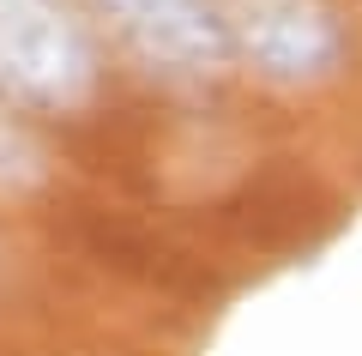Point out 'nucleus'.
<instances>
[{
  "label": "nucleus",
  "mask_w": 362,
  "mask_h": 356,
  "mask_svg": "<svg viewBox=\"0 0 362 356\" xmlns=\"http://www.w3.org/2000/svg\"><path fill=\"white\" fill-rule=\"evenodd\" d=\"M97 85L90 37L61 0H0V97L78 109Z\"/></svg>",
  "instance_id": "obj_1"
},
{
  "label": "nucleus",
  "mask_w": 362,
  "mask_h": 356,
  "mask_svg": "<svg viewBox=\"0 0 362 356\" xmlns=\"http://www.w3.org/2000/svg\"><path fill=\"white\" fill-rule=\"evenodd\" d=\"M230 54H242L266 85H326L344 67L350 37L326 0H235L230 13Z\"/></svg>",
  "instance_id": "obj_2"
},
{
  "label": "nucleus",
  "mask_w": 362,
  "mask_h": 356,
  "mask_svg": "<svg viewBox=\"0 0 362 356\" xmlns=\"http://www.w3.org/2000/svg\"><path fill=\"white\" fill-rule=\"evenodd\" d=\"M97 6L151 67L211 73L230 54V25L211 0H97Z\"/></svg>",
  "instance_id": "obj_3"
}]
</instances>
